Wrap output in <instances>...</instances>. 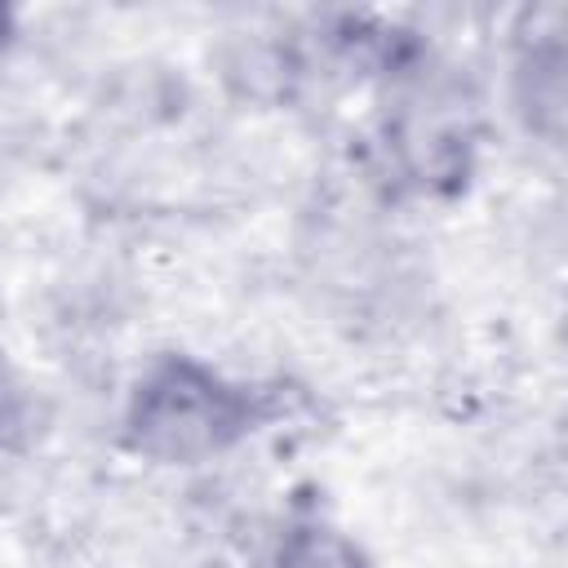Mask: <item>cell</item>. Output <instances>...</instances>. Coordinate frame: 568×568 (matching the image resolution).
<instances>
[{"label":"cell","mask_w":568,"mask_h":568,"mask_svg":"<svg viewBox=\"0 0 568 568\" xmlns=\"http://www.w3.org/2000/svg\"><path fill=\"white\" fill-rule=\"evenodd\" d=\"M288 417L280 382L235 377L191 351L155 355L124 390L120 448L138 462L195 470L240 453Z\"/></svg>","instance_id":"6da1fadb"},{"label":"cell","mask_w":568,"mask_h":568,"mask_svg":"<svg viewBox=\"0 0 568 568\" xmlns=\"http://www.w3.org/2000/svg\"><path fill=\"white\" fill-rule=\"evenodd\" d=\"M266 568H377V564L351 528H342L320 510H302L280 528Z\"/></svg>","instance_id":"7a4b0ae2"},{"label":"cell","mask_w":568,"mask_h":568,"mask_svg":"<svg viewBox=\"0 0 568 568\" xmlns=\"http://www.w3.org/2000/svg\"><path fill=\"white\" fill-rule=\"evenodd\" d=\"M13 36H18V13H13L9 4H0V58L9 53V44H13Z\"/></svg>","instance_id":"3957f363"}]
</instances>
